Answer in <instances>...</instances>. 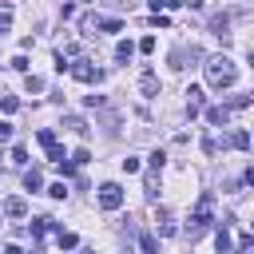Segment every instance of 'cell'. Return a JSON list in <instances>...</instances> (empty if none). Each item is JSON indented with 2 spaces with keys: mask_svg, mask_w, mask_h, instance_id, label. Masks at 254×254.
I'll use <instances>...</instances> for the list:
<instances>
[{
  "mask_svg": "<svg viewBox=\"0 0 254 254\" xmlns=\"http://www.w3.org/2000/svg\"><path fill=\"white\" fill-rule=\"evenodd\" d=\"M202 67H206V83H210V87H218V91H222V87H230V83L238 79V64H234L230 56H210Z\"/></svg>",
  "mask_w": 254,
  "mask_h": 254,
  "instance_id": "1",
  "label": "cell"
},
{
  "mask_svg": "<svg viewBox=\"0 0 254 254\" xmlns=\"http://www.w3.org/2000/svg\"><path fill=\"white\" fill-rule=\"evenodd\" d=\"M210 222H214V194H202V198L194 202V210H190V226H187L190 238H198Z\"/></svg>",
  "mask_w": 254,
  "mask_h": 254,
  "instance_id": "2",
  "label": "cell"
},
{
  "mask_svg": "<svg viewBox=\"0 0 254 254\" xmlns=\"http://www.w3.org/2000/svg\"><path fill=\"white\" fill-rule=\"evenodd\" d=\"M67 71H71V75H75L79 83H99V79H103V71H99V67L91 64V60H75V64H71Z\"/></svg>",
  "mask_w": 254,
  "mask_h": 254,
  "instance_id": "3",
  "label": "cell"
},
{
  "mask_svg": "<svg viewBox=\"0 0 254 254\" xmlns=\"http://www.w3.org/2000/svg\"><path fill=\"white\" fill-rule=\"evenodd\" d=\"M99 206L103 210H119L123 206V187L119 183H103L99 187Z\"/></svg>",
  "mask_w": 254,
  "mask_h": 254,
  "instance_id": "4",
  "label": "cell"
},
{
  "mask_svg": "<svg viewBox=\"0 0 254 254\" xmlns=\"http://www.w3.org/2000/svg\"><path fill=\"white\" fill-rule=\"evenodd\" d=\"M4 214H8V218H24V214H28V202H24L20 194H12V198H4Z\"/></svg>",
  "mask_w": 254,
  "mask_h": 254,
  "instance_id": "5",
  "label": "cell"
},
{
  "mask_svg": "<svg viewBox=\"0 0 254 254\" xmlns=\"http://www.w3.org/2000/svg\"><path fill=\"white\" fill-rule=\"evenodd\" d=\"M139 91H143L147 99L159 95V75H155V71H143V75H139Z\"/></svg>",
  "mask_w": 254,
  "mask_h": 254,
  "instance_id": "6",
  "label": "cell"
},
{
  "mask_svg": "<svg viewBox=\"0 0 254 254\" xmlns=\"http://www.w3.org/2000/svg\"><path fill=\"white\" fill-rule=\"evenodd\" d=\"M226 119H230V111H226L222 103H218V107H206V123H210V127H222Z\"/></svg>",
  "mask_w": 254,
  "mask_h": 254,
  "instance_id": "7",
  "label": "cell"
},
{
  "mask_svg": "<svg viewBox=\"0 0 254 254\" xmlns=\"http://www.w3.org/2000/svg\"><path fill=\"white\" fill-rule=\"evenodd\" d=\"M155 222H159V234H163V238H171V234L179 230V226H175V218H171L167 210H159V214H155Z\"/></svg>",
  "mask_w": 254,
  "mask_h": 254,
  "instance_id": "8",
  "label": "cell"
},
{
  "mask_svg": "<svg viewBox=\"0 0 254 254\" xmlns=\"http://www.w3.org/2000/svg\"><path fill=\"white\" fill-rule=\"evenodd\" d=\"M210 32L226 40V36H230V16H210Z\"/></svg>",
  "mask_w": 254,
  "mask_h": 254,
  "instance_id": "9",
  "label": "cell"
},
{
  "mask_svg": "<svg viewBox=\"0 0 254 254\" xmlns=\"http://www.w3.org/2000/svg\"><path fill=\"white\" fill-rule=\"evenodd\" d=\"M226 147H234V151H246V147H250V135H246V131H230V135H226Z\"/></svg>",
  "mask_w": 254,
  "mask_h": 254,
  "instance_id": "10",
  "label": "cell"
},
{
  "mask_svg": "<svg viewBox=\"0 0 254 254\" xmlns=\"http://www.w3.org/2000/svg\"><path fill=\"white\" fill-rule=\"evenodd\" d=\"M131 56H135V44H131V40H119V44H115V60H119V64H127Z\"/></svg>",
  "mask_w": 254,
  "mask_h": 254,
  "instance_id": "11",
  "label": "cell"
},
{
  "mask_svg": "<svg viewBox=\"0 0 254 254\" xmlns=\"http://www.w3.org/2000/svg\"><path fill=\"white\" fill-rule=\"evenodd\" d=\"M214 246H218V254H230V246H234V242H230V230H226V226L214 234Z\"/></svg>",
  "mask_w": 254,
  "mask_h": 254,
  "instance_id": "12",
  "label": "cell"
},
{
  "mask_svg": "<svg viewBox=\"0 0 254 254\" xmlns=\"http://www.w3.org/2000/svg\"><path fill=\"white\" fill-rule=\"evenodd\" d=\"M139 250L143 254H159V238L155 234H139Z\"/></svg>",
  "mask_w": 254,
  "mask_h": 254,
  "instance_id": "13",
  "label": "cell"
},
{
  "mask_svg": "<svg viewBox=\"0 0 254 254\" xmlns=\"http://www.w3.org/2000/svg\"><path fill=\"white\" fill-rule=\"evenodd\" d=\"M64 127H71L75 135H87V131H91V127H87V123H83L79 115H67V119H64Z\"/></svg>",
  "mask_w": 254,
  "mask_h": 254,
  "instance_id": "14",
  "label": "cell"
},
{
  "mask_svg": "<svg viewBox=\"0 0 254 254\" xmlns=\"http://www.w3.org/2000/svg\"><path fill=\"white\" fill-rule=\"evenodd\" d=\"M40 183H44V175H40L36 167H32V171H24V187H28V190H40Z\"/></svg>",
  "mask_w": 254,
  "mask_h": 254,
  "instance_id": "15",
  "label": "cell"
},
{
  "mask_svg": "<svg viewBox=\"0 0 254 254\" xmlns=\"http://www.w3.org/2000/svg\"><path fill=\"white\" fill-rule=\"evenodd\" d=\"M75 246H79V238L71 230H60V250H75Z\"/></svg>",
  "mask_w": 254,
  "mask_h": 254,
  "instance_id": "16",
  "label": "cell"
},
{
  "mask_svg": "<svg viewBox=\"0 0 254 254\" xmlns=\"http://www.w3.org/2000/svg\"><path fill=\"white\" fill-rule=\"evenodd\" d=\"M36 139H40V147H44V151H48V147H56V131H48V127H44Z\"/></svg>",
  "mask_w": 254,
  "mask_h": 254,
  "instance_id": "17",
  "label": "cell"
},
{
  "mask_svg": "<svg viewBox=\"0 0 254 254\" xmlns=\"http://www.w3.org/2000/svg\"><path fill=\"white\" fill-rule=\"evenodd\" d=\"M48 230H52V218H36V222H32V234H36V238L48 234Z\"/></svg>",
  "mask_w": 254,
  "mask_h": 254,
  "instance_id": "18",
  "label": "cell"
},
{
  "mask_svg": "<svg viewBox=\"0 0 254 254\" xmlns=\"http://www.w3.org/2000/svg\"><path fill=\"white\" fill-rule=\"evenodd\" d=\"M8 28H12V8L0 4V32H8Z\"/></svg>",
  "mask_w": 254,
  "mask_h": 254,
  "instance_id": "19",
  "label": "cell"
},
{
  "mask_svg": "<svg viewBox=\"0 0 254 254\" xmlns=\"http://www.w3.org/2000/svg\"><path fill=\"white\" fill-rule=\"evenodd\" d=\"M147 4H151V12H155V16H159V12H163V8H175V4H179V0H147Z\"/></svg>",
  "mask_w": 254,
  "mask_h": 254,
  "instance_id": "20",
  "label": "cell"
},
{
  "mask_svg": "<svg viewBox=\"0 0 254 254\" xmlns=\"http://www.w3.org/2000/svg\"><path fill=\"white\" fill-rule=\"evenodd\" d=\"M0 107H4V111H16L20 99H16V95H0Z\"/></svg>",
  "mask_w": 254,
  "mask_h": 254,
  "instance_id": "21",
  "label": "cell"
},
{
  "mask_svg": "<svg viewBox=\"0 0 254 254\" xmlns=\"http://www.w3.org/2000/svg\"><path fill=\"white\" fill-rule=\"evenodd\" d=\"M48 159H52V163H64V159H67V155H64V147H60V143H56V147H48Z\"/></svg>",
  "mask_w": 254,
  "mask_h": 254,
  "instance_id": "22",
  "label": "cell"
},
{
  "mask_svg": "<svg viewBox=\"0 0 254 254\" xmlns=\"http://www.w3.org/2000/svg\"><path fill=\"white\" fill-rule=\"evenodd\" d=\"M163 163H167V155H163V151H155V155H151V171H163Z\"/></svg>",
  "mask_w": 254,
  "mask_h": 254,
  "instance_id": "23",
  "label": "cell"
},
{
  "mask_svg": "<svg viewBox=\"0 0 254 254\" xmlns=\"http://www.w3.org/2000/svg\"><path fill=\"white\" fill-rule=\"evenodd\" d=\"M48 194H52V198H64V194H67V187H64V183H52V187H48Z\"/></svg>",
  "mask_w": 254,
  "mask_h": 254,
  "instance_id": "24",
  "label": "cell"
},
{
  "mask_svg": "<svg viewBox=\"0 0 254 254\" xmlns=\"http://www.w3.org/2000/svg\"><path fill=\"white\" fill-rule=\"evenodd\" d=\"M139 52H147V56H151V52H155V40H151V36H143V40H139Z\"/></svg>",
  "mask_w": 254,
  "mask_h": 254,
  "instance_id": "25",
  "label": "cell"
},
{
  "mask_svg": "<svg viewBox=\"0 0 254 254\" xmlns=\"http://www.w3.org/2000/svg\"><path fill=\"white\" fill-rule=\"evenodd\" d=\"M28 91H44V79L40 75H28Z\"/></svg>",
  "mask_w": 254,
  "mask_h": 254,
  "instance_id": "26",
  "label": "cell"
},
{
  "mask_svg": "<svg viewBox=\"0 0 254 254\" xmlns=\"http://www.w3.org/2000/svg\"><path fill=\"white\" fill-rule=\"evenodd\" d=\"M87 159H91V155H87V147H79V151L71 155V163H75V167H79V163H87Z\"/></svg>",
  "mask_w": 254,
  "mask_h": 254,
  "instance_id": "27",
  "label": "cell"
},
{
  "mask_svg": "<svg viewBox=\"0 0 254 254\" xmlns=\"http://www.w3.org/2000/svg\"><path fill=\"white\" fill-rule=\"evenodd\" d=\"M123 171H127V175H135V171H139V159H131V155H127V159H123Z\"/></svg>",
  "mask_w": 254,
  "mask_h": 254,
  "instance_id": "28",
  "label": "cell"
},
{
  "mask_svg": "<svg viewBox=\"0 0 254 254\" xmlns=\"http://www.w3.org/2000/svg\"><path fill=\"white\" fill-rule=\"evenodd\" d=\"M12 139V123H0V143H8Z\"/></svg>",
  "mask_w": 254,
  "mask_h": 254,
  "instance_id": "29",
  "label": "cell"
},
{
  "mask_svg": "<svg viewBox=\"0 0 254 254\" xmlns=\"http://www.w3.org/2000/svg\"><path fill=\"white\" fill-rule=\"evenodd\" d=\"M179 4H187L190 12H202V0H179Z\"/></svg>",
  "mask_w": 254,
  "mask_h": 254,
  "instance_id": "30",
  "label": "cell"
},
{
  "mask_svg": "<svg viewBox=\"0 0 254 254\" xmlns=\"http://www.w3.org/2000/svg\"><path fill=\"white\" fill-rule=\"evenodd\" d=\"M4 254H24V250L20 246H4Z\"/></svg>",
  "mask_w": 254,
  "mask_h": 254,
  "instance_id": "31",
  "label": "cell"
},
{
  "mask_svg": "<svg viewBox=\"0 0 254 254\" xmlns=\"http://www.w3.org/2000/svg\"><path fill=\"white\" fill-rule=\"evenodd\" d=\"M79 254H95V250H79Z\"/></svg>",
  "mask_w": 254,
  "mask_h": 254,
  "instance_id": "32",
  "label": "cell"
},
{
  "mask_svg": "<svg viewBox=\"0 0 254 254\" xmlns=\"http://www.w3.org/2000/svg\"><path fill=\"white\" fill-rule=\"evenodd\" d=\"M79 4H95V0H79Z\"/></svg>",
  "mask_w": 254,
  "mask_h": 254,
  "instance_id": "33",
  "label": "cell"
},
{
  "mask_svg": "<svg viewBox=\"0 0 254 254\" xmlns=\"http://www.w3.org/2000/svg\"><path fill=\"white\" fill-rule=\"evenodd\" d=\"M0 159H4V155H0Z\"/></svg>",
  "mask_w": 254,
  "mask_h": 254,
  "instance_id": "34",
  "label": "cell"
},
{
  "mask_svg": "<svg viewBox=\"0 0 254 254\" xmlns=\"http://www.w3.org/2000/svg\"><path fill=\"white\" fill-rule=\"evenodd\" d=\"M0 95H4V91H0Z\"/></svg>",
  "mask_w": 254,
  "mask_h": 254,
  "instance_id": "35",
  "label": "cell"
}]
</instances>
